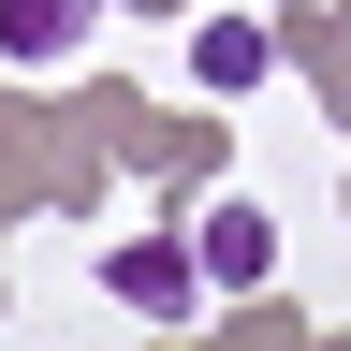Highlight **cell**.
<instances>
[{
  "mask_svg": "<svg viewBox=\"0 0 351 351\" xmlns=\"http://www.w3.org/2000/svg\"><path fill=\"white\" fill-rule=\"evenodd\" d=\"M191 249H205V278H263V263H278V234H263V205H219V219H205Z\"/></svg>",
  "mask_w": 351,
  "mask_h": 351,
  "instance_id": "3957f363",
  "label": "cell"
},
{
  "mask_svg": "<svg viewBox=\"0 0 351 351\" xmlns=\"http://www.w3.org/2000/svg\"><path fill=\"white\" fill-rule=\"evenodd\" d=\"M103 293H117V307H147V322H176V307L205 293V249H161V234H132V249L103 263Z\"/></svg>",
  "mask_w": 351,
  "mask_h": 351,
  "instance_id": "6da1fadb",
  "label": "cell"
},
{
  "mask_svg": "<svg viewBox=\"0 0 351 351\" xmlns=\"http://www.w3.org/2000/svg\"><path fill=\"white\" fill-rule=\"evenodd\" d=\"M191 73H205V88H249V73H263V15H219V29L191 44Z\"/></svg>",
  "mask_w": 351,
  "mask_h": 351,
  "instance_id": "277c9868",
  "label": "cell"
},
{
  "mask_svg": "<svg viewBox=\"0 0 351 351\" xmlns=\"http://www.w3.org/2000/svg\"><path fill=\"white\" fill-rule=\"evenodd\" d=\"M88 44V0H0V59H73Z\"/></svg>",
  "mask_w": 351,
  "mask_h": 351,
  "instance_id": "7a4b0ae2",
  "label": "cell"
}]
</instances>
